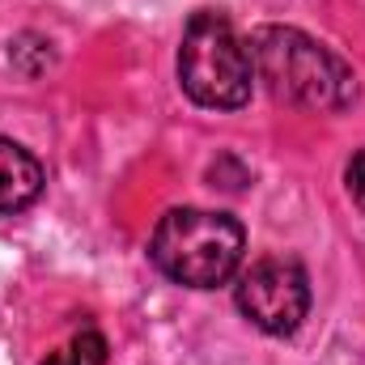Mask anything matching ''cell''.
<instances>
[{
  "mask_svg": "<svg viewBox=\"0 0 365 365\" xmlns=\"http://www.w3.org/2000/svg\"><path fill=\"white\" fill-rule=\"evenodd\" d=\"M247 51L255 81L284 106L331 115L357 102V73L297 26H255Z\"/></svg>",
  "mask_w": 365,
  "mask_h": 365,
  "instance_id": "6da1fadb",
  "label": "cell"
},
{
  "mask_svg": "<svg viewBox=\"0 0 365 365\" xmlns=\"http://www.w3.org/2000/svg\"><path fill=\"white\" fill-rule=\"evenodd\" d=\"M247 255V230L230 212L170 208L149 238L153 268L182 289H217L234 280Z\"/></svg>",
  "mask_w": 365,
  "mask_h": 365,
  "instance_id": "7a4b0ae2",
  "label": "cell"
},
{
  "mask_svg": "<svg viewBox=\"0 0 365 365\" xmlns=\"http://www.w3.org/2000/svg\"><path fill=\"white\" fill-rule=\"evenodd\" d=\"M175 68H179L182 93L208 110H238L251 102V90H255L247 38L217 9H200L187 17Z\"/></svg>",
  "mask_w": 365,
  "mask_h": 365,
  "instance_id": "3957f363",
  "label": "cell"
},
{
  "mask_svg": "<svg viewBox=\"0 0 365 365\" xmlns=\"http://www.w3.org/2000/svg\"><path fill=\"white\" fill-rule=\"evenodd\" d=\"M234 302L247 323H255L268 336H293L310 314V276L289 255L255 259L247 272H238Z\"/></svg>",
  "mask_w": 365,
  "mask_h": 365,
  "instance_id": "277c9868",
  "label": "cell"
},
{
  "mask_svg": "<svg viewBox=\"0 0 365 365\" xmlns=\"http://www.w3.org/2000/svg\"><path fill=\"white\" fill-rule=\"evenodd\" d=\"M43 187H47L43 162L26 145L0 136V212H9V217L13 212H26L43 195Z\"/></svg>",
  "mask_w": 365,
  "mask_h": 365,
  "instance_id": "5b68a950",
  "label": "cell"
},
{
  "mask_svg": "<svg viewBox=\"0 0 365 365\" xmlns=\"http://www.w3.org/2000/svg\"><path fill=\"white\" fill-rule=\"evenodd\" d=\"M9 64L21 73V77H43L51 64H56V51H51V38H43V34H34V30H26V34H17L13 43H9Z\"/></svg>",
  "mask_w": 365,
  "mask_h": 365,
  "instance_id": "8992f818",
  "label": "cell"
},
{
  "mask_svg": "<svg viewBox=\"0 0 365 365\" xmlns=\"http://www.w3.org/2000/svg\"><path fill=\"white\" fill-rule=\"evenodd\" d=\"M38 365H106V336L86 327L68 344H60L56 353H47Z\"/></svg>",
  "mask_w": 365,
  "mask_h": 365,
  "instance_id": "52a82bcc",
  "label": "cell"
},
{
  "mask_svg": "<svg viewBox=\"0 0 365 365\" xmlns=\"http://www.w3.org/2000/svg\"><path fill=\"white\" fill-rule=\"evenodd\" d=\"M344 187H349L353 204L365 212V149H357V153L349 158V166H344Z\"/></svg>",
  "mask_w": 365,
  "mask_h": 365,
  "instance_id": "ba28073f",
  "label": "cell"
}]
</instances>
